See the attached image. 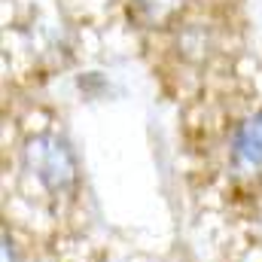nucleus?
<instances>
[{"label":"nucleus","mask_w":262,"mask_h":262,"mask_svg":"<svg viewBox=\"0 0 262 262\" xmlns=\"http://www.w3.org/2000/svg\"><path fill=\"white\" fill-rule=\"evenodd\" d=\"M25 171L46 189V192H70L76 183V156L64 137L58 134H34L25 140L21 149Z\"/></svg>","instance_id":"obj_1"},{"label":"nucleus","mask_w":262,"mask_h":262,"mask_svg":"<svg viewBox=\"0 0 262 262\" xmlns=\"http://www.w3.org/2000/svg\"><path fill=\"white\" fill-rule=\"evenodd\" d=\"M232 165L241 171H259L262 168V110L247 116L244 122H238V128L232 131Z\"/></svg>","instance_id":"obj_2"},{"label":"nucleus","mask_w":262,"mask_h":262,"mask_svg":"<svg viewBox=\"0 0 262 262\" xmlns=\"http://www.w3.org/2000/svg\"><path fill=\"white\" fill-rule=\"evenodd\" d=\"M180 3L183 0H131V9H134L137 21H143L146 28H159L177 15Z\"/></svg>","instance_id":"obj_3"},{"label":"nucleus","mask_w":262,"mask_h":262,"mask_svg":"<svg viewBox=\"0 0 262 262\" xmlns=\"http://www.w3.org/2000/svg\"><path fill=\"white\" fill-rule=\"evenodd\" d=\"M15 244L9 241V235L3 232V262H15V250H12Z\"/></svg>","instance_id":"obj_4"}]
</instances>
